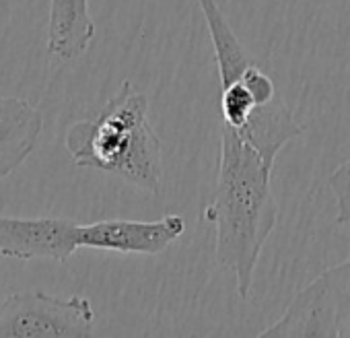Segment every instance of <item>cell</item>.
Wrapping results in <instances>:
<instances>
[{
    "label": "cell",
    "instance_id": "8992f818",
    "mask_svg": "<svg viewBox=\"0 0 350 338\" xmlns=\"http://www.w3.org/2000/svg\"><path fill=\"white\" fill-rule=\"evenodd\" d=\"M81 225L60 217H0V256L66 262L79 246Z\"/></svg>",
    "mask_w": 350,
    "mask_h": 338
},
{
    "label": "cell",
    "instance_id": "7a4b0ae2",
    "mask_svg": "<svg viewBox=\"0 0 350 338\" xmlns=\"http://www.w3.org/2000/svg\"><path fill=\"white\" fill-rule=\"evenodd\" d=\"M204 15L221 83V126L235 130L274 165L284 144L303 132L276 83L233 31L217 0H198Z\"/></svg>",
    "mask_w": 350,
    "mask_h": 338
},
{
    "label": "cell",
    "instance_id": "6da1fadb",
    "mask_svg": "<svg viewBox=\"0 0 350 338\" xmlns=\"http://www.w3.org/2000/svg\"><path fill=\"white\" fill-rule=\"evenodd\" d=\"M272 167L254 144L221 126L217 188L204 209V221L215 225V260L233 272L241 299L252 293L260 254L280 217L270 184Z\"/></svg>",
    "mask_w": 350,
    "mask_h": 338
},
{
    "label": "cell",
    "instance_id": "9c48e42d",
    "mask_svg": "<svg viewBox=\"0 0 350 338\" xmlns=\"http://www.w3.org/2000/svg\"><path fill=\"white\" fill-rule=\"evenodd\" d=\"M95 38L89 0H50L48 54L60 60L83 56Z\"/></svg>",
    "mask_w": 350,
    "mask_h": 338
},
{
    "label": "cell",
    "instance_id": "8fae6325",
    "mask_svg": "<svg viewBox=\"0 0 350 338\" xmlns=\"http://www.w3.org/2000/svg\"><path fill=\"white\" fill-rule=\"evenodd\" d=\"M327 186L336 200L338 223L340 225L350 223V157L334 169L327 180Z\"/></svg>",
    "mask_w": 350,
    "mask_h": 338
},
{
    "label": "cell",
    "instance_id": "277c9868",
    "mask_svg": "<svg viewBox=\"0 0 350 338\" xmlns=\"http://www.w3.org/2000/svg\"><path fill=\"white\" fill-rule=\"evenodd\" d=\"M95 309L87 297L15 293L0 303V338H85L93 334Z\"/></svg>",
    "mask_w": 350,
    "mask_h": 338
},
{
    "label": "cell",
    "instance_id": "7c38bea8",
    "mask_svg": "<svg viewBox=\"0 0 350 338\" xmlns=\"http://www.w3.org/2000/svg\"><path fill=\"white\" fill-rule=\"evenodd\" d=\"M0 303H3V299H0Z\"/></svg>",
    "mask_w": 350,
    "mask_h": 338
},
{
    "label": "cell",
    "instance_id": "5b68a950",
    "mask_svg": "<svg viewBox=\"0 0 350 338\" xmlns=\"http://www.w3.org/2000/svg\"><path fill=\"white\" fill-rule=\"evenodd\" d=\"M186 233V219L169 213L159 221H128L109 219L79 229V246L113 252V254H142L157 256Z\"/></svg>",
    "mask_w": 350,
    "mask_h": 338
},
{
    "label": "cell",
    "instance_id": "52a82bcc",
    "mask_svg": "<svg viewBox=\"0 0 350 338\" xmlns=\"http://www.w3.org/2000/svg\"><path fill=\"white\" fill-rule=\"evenodd\" d=\"M260 338L266 336H301V338H338L336 317L332 309V301L323 278L317 276L307 287H303L286 311L276 320L270 328L258 334Z\"/></svg>",
    "mask_w": 350,
    "mask_h": 338
},
{
    "label": "cell",
    "instance_id": "3957f363",
    "mask_svg": "<svg viewBox=\"0 0 350 338\" xmlns=\"http://www.w3.org/2000/svg\"><path fill=\"white\" fill-rule=\"evenodd\" d=\"M75 165L116 176L150 194L163 184V144L148 122V99L130 81L93 120L75 122L64 136Z\"/></svg>",
    "mask_w": 350,
    "mask_h": 338
},
{
    "label": "cell",
    "instance_id": "ba28073f",
    "mask_svg": "<svg viewBox=\"0 0 350 338\" xmlns=\"http://www.w3.org/2000/svg\"><path fill=\"white\" fill-rule=\"evenodd\" d=\"M44 130L40 107L21 97L0 99V180L31 155Z\"/></svg>",
    "mask_w": 350,
    "mask_h": 338
},
{
    "label": "cell",
    "instance_id": "30bf717a",
    "mask_svg": "<svg viewBox=\"0 0 350 338\" xmlns=\"http://www.w3.org/2000/svg\"><path fill=\"white\" fill-rule=\"evenodd\" d=\"M327 289L338 338H350V258L319 274Z\"/></svg>",
    "mask_w": 350,
    "mask_h": 338
}]
</instances>
